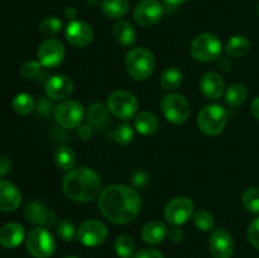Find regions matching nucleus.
I'll return each instance as SVG.
<instances>
[{
  "label": "nucleus",
  "mask_w": 259,
  "mask_h": 258,
  "mask_svg": "<svg viewBox=\"0 0 259 258\" xmlns=\"http://www.w3.org/2000/svg\"><path fill=\"white\" fill-rule=\"evenodd\" d=\"M98 206L103 217L113 224L124 225L138 217L142 199L136 189L126 185H111L100 192Z\"/></svg>",
  "instance_id": "f257e3e1"
},
{
  "label": "nucleus",
  "mask_w": 259,
  "mask_h": 258,
  "mask_svg": "<svg viewBox=\"0 0 259 258\" xmlns=\"http://www.w3.org/2000/svg\"><path fill=\"white\" fill-rule=\"evenodd\" d=\"M62 189L66 196L75 202H91L100 194V176L89 167H75L65 175Z\"/></svg>",
  "instance_id": "f03ea898"
},
{
  "label": "nucleus",
  "mask_w": 259,
  "mask_h": 258,
  "mask_svg": "<svg viewBox=\"0 0 259 258\" xmlns=\"http://www.w3.org/2000/svg\"><path fill=\"white\" fill-rule=\"evenodd\" d=\"M154 67H156V58H154L153 53L147 48L137 47L126 52V72L134 80H147L153 73Z\"/></svg>",
  "instance_id": "7ed1b4c3"
},
{
  "label": "nucleus",
  "mask_w": 259,
  "mask_h": 258,
  "mask_svg": "<svg viewBox=\"0 0 259 258\" xmlns=\"http://www.w3.org/2000/svg\"><path fill=\"white\" fill-rule=\"evenodd\" d=\"M228 124V111L219 104L204 106L197 114V126L204 134L210 137L218 136Z\"/></svg>",
  "instance_id": "20e7f679"
},
{
  "label": "nucleus",
  "mask_w": 259,
  "mask_h": 258,
  "mask_svg": "<svg viewBox=\"0 0 259 258\" xmlns=\"http://www.w3.org/2000/svg\"><path fill=\"white\" fill-rule=\"evenodd\" d=\"M223 52V43L212 33H201L196 35L190 46V53L197 62H211L219 60Z\"/></svg>",
  "instance_id": "39448f33"
},
{
  "label": "nucleus",
  "mask_w": 259,
  "mask_h": 258,
  "mask_svg": "<svg viewBox=\"0 0 259 258\" xmlns=\"http://www.w3.org/2000/svg\"><path fill=\"white\" fill-rule=\"evenodd\" d=\"M25 247L33 257L50 258L56 252L57 243L47 228L37 227L30 230L25 237Z\"/></svg>",
  "instance_id": "423d86ee"
},
{
  "label": "nucleus",
  "mask_w": 259,
  "mask_h": 258,
  "mask_svg": "<svg viewBox=\"0 0 259 258\" xmlns=\"http://www.w3.org/2000/svg\"><path fill=\"white\" fill-rule=\"evenodd\" d=\"M106 106H108L111 115L115 116L116 119L128 120L137 114L139 103L136 95L132 94L131 91L116 90L108 96Z\"/></svg>",
  "instance_id": "0eeeda50"
},
{
  "label": "nucleus",
  "mask_w": 259,
  "mask_h": 258,
  "mask_svg": "<svg viewBox=\"0 0 259 258\" xmlns=\"http://www.w3.org/2000/svg\"><path fill=\"white\" fill-rule=\"evenodd\" d=\"M161 109L167 121L172 124H184L189 119L191 108L190 103L184 95L177 93H171L161 100Z\"/></svg>",
  "instance_id": "6e6552de"
},
{
  "label": "nucleus",
  "mask_w": 259,
  "mask_h": 258,
  "mask_svg": "<svg viewBox=\"0 0 259 258\" xmlns=\"http://www.w3.org/2000/svg\"><path fill=\"white\" fill-rule=\"evenodd\" d=\"M55 120L60 126L65 129H77L81 125L85 116V109L82 104L76 100L67 99L65 101H61L53 111Z\"/></svg>",
  "instance_id": "1a4fd4ad"
},
{
  "label": "nucleus",
  "mask_w": 259,
  "mask_h": 258,
  "mask_svg": "<svg viewBox=\"0 0 259 258\" xmlns=\"http://www.w3.org/2000/svg\"><path fill=\"white\" fill-rule=\"evenodd\" d=\"M194 202L186 196H177L169 200L164 207V219L169 224L179 227L185 224L194 215Z\"/></svg>",
  "instance_id": "9d476101"
},
{
  "label": "nucleus",
  "mask_w": 259,
  "mask_h": 258,
  "mask_svg": "<svg viewBox=\"0 0 259 258\" xmlns=\"http://www.w3.org/2000/svg\"><path fill=\"white\" fill-rule=\"evenodd\" d=\"M65 46L57 38H47L43 40L37 52L38 61L46 68L58 67L65 60Z\"/></svg>",
  "instance_id": "9b49d317"
},
{
  "label": "nucleus",
  "mask_w": 259,
  "mask_h": 258,
  "mask_svg": "<svg viewBox=\"0 0 259 258\" xmlns=\"http://www.w3.org/2000/svg\"><path fill=\"white\" fill-rule=\"evenodd\" d=\"M77 239L85 247H98L105 242L108 237V228L103 222L90 219L83 222L77 229Z\"/></svg>",
  "instance_id": "f8f14e48"
},
{
  "label": "nucleus",
  "mask_w": 259,
  "mask_h": 258,
  "mask_svg": "<svg viewBox=\"0 0 259 258\" xmlns=\"http://www.w3.org/2000/svg\"><path fill=\"white\" fill-rule=\"evenodd\" d=\"M133 15L141 27H152L163 17V7L158 0H141L134 8Z\"/></svg>",
  "instance_id": "ddd939ff"
},
{
  "label": "nucleus",
  "mask_w": 259,
  "mask_h": 258,
  "mask_svg": "<svg viewBox=\"0 0 259 258\" xmlns=\"http://www.w3.org/2000/svg\"><path fill=\"white\" fill-rule=\"evenodd\" d=\"M73 81L66 75L51 76L46 80L45 91L48 99L52 101H65L72 95Z\"/></svg>",
  "instance_id": "4468645a"
},
{
  "label": "nucleus",
  "mask_w": 259,
  "mask_h": 258,
  "mask_svg": "<svg viewBox=\"0 0 259 258\" xmlns=\"http://www.w3.org/2000/svg\"><path fill=\"white\" fill-rule=\"evenodd\" d=\"M66 39L72 47H88L94 40V30L90 24L83 20H71L66 27Z\"/></svg>",
  "instance_id": "2eb2a0df"
},
{
  "label": "nucleus",
  "mask_w": 259,
  "mask_h": 258,
  "mask_svg": "<svg viewBox=\"0 0 259 258\" xmlns=\"http://www.w3.org/2000/svg\"><path fill=\"white\" fill-rule=\"evenodd\" d=\"M210 253L214 258H232L234 253V240L227 229H215L209 238Z\"/></svg>",
  "instance_id": "dca6fc26"
},
{
  "label": "nucleus",
  "mask_w": 259,
  "mask_h": 258,
  "mask_svg": "<svg viewBox=\"0 0 259 258\" xmlns=\"http://www.w3.org/2000/svg\"><path fill=\"white\" fill-rule=\"evenodd\" d=\"M22 194L13 182L0 180V211L12 212L19 207Z\"/></svg>",
  "instance_id": "f3484780"
},
{
  "label": "nucleus",
  "mask_w": 259,
  "mask_h": 258,
  "mask_svg": "<svg viewBox=\"0 0 259 258\" xmlns=\"http://www.w3.org/2000/svg\"><path fill=\"white\" fill-rule=\"evenodd\" d=\"M225 90V83L222 76L217 72L204 73V76L200 80V91L202 95L209 100H218L223 96Z\"/></svg>",
  "instance_id": "a211bd4d"
},
{
  "label": "nucleus",
  "mask_w": 259,
  "mask_h": 258,
  "mask_svg": "<svg viewBox=\"0 0 259 258\" xmlns=\"http://www.w3.org/2000/svg\"><path fill=\"white\" fill-rule=\"evenodd\" d=\"M25 238V229L19 223H7L0 228V244L5 248H17Z\"/></svg>",
  "instance_id": "6ab92c4d"
},
{
  "label": "nucleus",
  "mask_w": 259,
  "mask_h": 258,
  "mask_svg": "<svg viewBox=\"0 0 259 258\" xmlns=\"http://www.w3.org/2000/svg\"><path fill=\"white\" fill-rule=\"evenodd\" d=\"M141 237L147 244H159L168 237V228L164 223L159 222V220H153L144 225L141 232Z\"/></svg>",
  "instance_id": "aec40b11"
},
{
  "label": "nucleus",
  "mask_w": 259,
  "mask_h": 258,
  "mask_svg": "<svg viewBox=\"0 0 259 258\" xmlns=\"http://www.w3.org/2000/svg\"><path fill=\"white\" fill-rule=\"evenodd\" d=\"M113 35L123 47H131L136 43L137 33L133 25L126 20H118L113 27Z\"/></svg>",
  "instance_id": "412c9836"
},
{
  "label": "nucleus",
  "mask_w": 259,
  "mask_h": 258,
  "mask_svg": "<svg viewBox=\"0 0 259 258\" xmlns=\"http://www.w3.org/2000/svg\"><path fill=\"white\" fill-rule=\"evenodd\" d=\"M109 109L101 103H94L89 106L86 119L94 129H104L109 123Z\"/></svg>",
  "instance_id": "4be33fe9"
},
{
  "label": "nucleus",
  "mask_w": 259,
  "mask_h": 258,
  "mask_svg": "<svg viewBox=\"0 0 259 258\" xmlns=\"http://www.w3.org/2000/svg\"><path fill=\"white\" fill-rule=\"evenodd\" d=\"M158 118L151 111H141L134 119V128L142 136H152L158 131Z\"/></svg>",
  "instance_id": "5701e85b"
},
{
  "label": "nucleus",
  "mask_w": 259,
  "mask_h": 258,
  "mask_svg": "<svg viewBox=\"0 0 259 258\" xmlns=\"http://www.w3.org/2000/svg\"><path fill=\"white\" fill-rule=\"evenodd\" d=\"M250 50V42L245 35H233L229 38L227 46H225V51L228 55L233 58H242L249 52Z\"/></svg>",
  "instance_id": "b1692460"
},
{
  "label": "nucleus",
  "mask_w": 259,
  "mask_h": 258,
  "mask_svg": "<svg viewBox=\"0 0 259 258\" xmlns=\"http://www.w3.org/2000/svg\"><path fill=\"white\" fill-rule=\"evenodd\" d=\"M55 163L62 171L68 172L70 169L75 168L76 164V153L72 148L67 146H60L55 151Z\"/></svg>",
  "instance_id": "393cba45"
},
{
  "label": "nucleus",
  "mask_w": 259,
  "mask_h": 258,
  "mask_svg": "<svg viewBox=\"0 0 259 258\" xmlns=\"http://www.w3.org/2000/svg\"><path fill=\"white\" fill-rule=\"evenodd\" d=\"M129 10L128 0H103L101 12L110 19H118L124 17Z\"/></svg>",
  "instance_id": "a878e982"
},
{
  "label": "nucleus",
  "mask_w": 259,
  "mask_h": 258,
  "mask_svg": "<svg viewBox=\"0 0 259 258\" xmlns=\"http://www.w3.org/2000/svg\"><path fill=\"white\" fill-rule=\"evenodd\" d=\"M182 80H184V75L180 68L168 67L162 72L159 83L164 91H174L181 86Z\"/></svg>",
  "instance_id": "bb28decb"
},
{
  "label": "nucleus",
  "mask_w": 259,
  "mask_h": 258,
  "mask_svg": "<svg viewBox=\"0 0 259 258\" xmlns=\"http://www.w3.org/2000/svg\"><path fill=\"white\" fill-rule=\"evenodd\" d=\"M248 98V90L244 85L242 83H234L228 88L227 93H225V103L229 106H239L247 100Z\"/></svg>",
  "instance_id": "cd10ccee"
},
{
  "label": "nucleus",
  "mask_w": 259,
  "mask_h": 258,
  "mask_svg": "<svg viewBox=\"0 0 259 258\" xmlns=\"http://www.w3.org/2000/svg\"><path fill=\"white\" fill-rule=\"evenodd\" d=\"M114 250L120 258H132L136 253V242L129 235H119L114 242Z\"/></svg>",
  "instance_id": "c85d7f7f"
},
{
  "label": "nucleus",
  "mask_w": 259,
  "mask_h": 258,
  "mask_svg": "<svg viewBox=\"0 0 259 258\" xmlns=\"http://www.w3.org/2000/svg\"><path fill=\"white\" fill-rule=\"evenodd\" d=\"M12 106L17 114H19V115H27V114L32 113L35 106V103L34 99H33V96L30 94L19 93L13 99Z\"/></svg>",
  "instance_id": "c756f323"
},
{
  "label": "nucleus",
  "mask_w": 259,
  "mask_h": 258,
  "mask_svg": "<svg viewBox=\"0 0 259 258\" xmlns=\"http://www.w3.org/2000/svg\"><path fill=\"white\" fill-rule=\"evenodd\" d=\"M46 206L38 200H32V201L27 202L24 206V218L28 223L33 225H38L39 227L40 219L45 212Z\"/></svg>",
  "instance_id": "7c9ffc66"
},
{
  "label": "nucleus",
  "mask_w": 259,
  "mask_h": 258,
  "mask_svg": "<svg viewBox=\"0 0 259 258\" xmlns=\"http://www.w3.org/2000/svg\"><path fill=\"white\" fill-rule=\"evenodd\" d=\"M242 204L250 214H259V187H248L242 195Z\"/></svg>",
  "instance_id": "2f4dec72"
},
{
  "label": "nucleus",
  "mask_w": 259,
  "mask_h": 258,
  "mask_svg": "<svg viewBox=\"0 0 259 258\" xmlns=\"http://www.w3.org/2000/svg\"><path fill=\"white\" fill-rule=\"evenodd\" d=\"M192 220H194L195 227L201 230V232H210L215 227L214 217H212L211 212L205 209L197 210L196 212H194Z\"/></svg>",
  "instance_id": "473e14b6"
},
{
  "label": "nucleus",
  "mask_w": 259,
  "mask_h": 258,
  "mask_svg": "<svg viewBox=\"0 0 259 258\" xmlns=\"http://www.w3.org/2000/svg\"><path fill=\"white\" fill-rule=\"evenodd\" d=\"M114 139H115L116 143L123 144V146H128L136 138V131L133 129V126L128 123H121L119 124L115 128L113 133Z\"/></svg>",
  "instance_id": "72a5a7b5"
},
{
  "label": "nucleus",
  "mask_w": 259,
  "mask_h": 258,
  "mask_svg": "<svg viewBox=\"0 0 259 258\" xmlns=\"http://www.w3.org/2000/svg\"><path fill=\"white\" fill-rule=\"evenodd\" d=\"M38 29H39L40 34H43L45 37H52L62 29V22L57 17H47L39 23Z\"/></svg>",
  "instance_id": "f704fd0d"
},
{
  "label": "nucleus",
  "mask_w": 259,
  "mask_h": 258,
  "mask_svg": "<svg viewBox=\"0 0 259 258\" xmlns=\"http://www.w3.org/2000/svg\"><path fill=\"white\" fill-rule=\"evenodd\" d=\"M42 67L39 61H27L20 67V76L25 80H33V78H38L42 73Z\"/></svg>",
  "instance_id": "c9c22d12"
},
{
  "label": "nucleus",
  "mask_w": 259,
  "mask_h": 258,
  "mask_svg": "<svg viewBox=\"0 0 259 258\" xmlns=\"http://www.w3.org/2000/svg\"><path fill=\"white\" fill-rule=\"evenodd\" d=\"M57 234L65 242H71L77 235V232L70 220L63 219L57 224Z\"/></svg>",
  "instance_id": "e433bc0d"
},
{
  "label": "nucleus",
  "mask_w": 259,
  "mask_h": 258,
  "mask_svg": "<svg viewBox=\"0 0 259 258\" xmlns=\"http://www.w3.org/2000/svg\"><path fill=\"white\" fill-rule=\"evenodd\" d=\"M248 239H249L250 244L259 250V217L252 220V223L248 227Z\"/></svg>",
  "instance_id": "4c0bfd02"
},
{
  "label": "nucleus",
  "mask_w": 259,
  "mask_h": 258,
  "mask_svg": "<svg viewBox=\"0 0 259 258\" xmlns=\"http://www.w3.org/2000/svg\"><path fill=\"white\" fill-rule=\"evenodd\" d=\"M56 220H57V217H56V212L53 211L52 209H48L46 207L45 212L42 215V219H40V224L39 227L43 228H51L56 224Z\"/></svg>",
  "instance_id": "58836bf2"
},
{
  "label": "nucleus",
  "mask_w": 259,
  "mask_h": 258,
  "mask_svg": "<svg viewBox=\"0 0 259 258\" xmlns=\"http://www.w3.org/2000/svg\"><path fill=\"white\" fill-rule=\"evenodd\" d=\"M132 258H164V255L154 248H143V249L134 253Z\"/></svg>",
  "instance_id": "ea45409f"
},
{
  "label": "nucleus",
  "mask_w": 259,
  "mask_h": 258,
  "mask_svg": "<svg viewBox=\"0 0 259 258\" xmlns=\"http://www.w3.org/2000/svg\"><path fill=\"white\" fill-rule=\"evenodd\" d=\"M76 132H77V136L80 137L82 141H88V139H90L91 136H93V126H91L90 124H81V125L76 129Z\"/></svg>",
  "instance_id": "a19ab883"
},
{
  "label": "nucleus",
  "mask_w": 259,
  "mask_h": 258,
  "mask_svg": "<svg viewBox=\"0 0 259 258\" xmlns=\"http://www.w3.org/2000/svg\"><path fill=\"white\" fill-rule=\"evenodd\" d=\"M51 108H52V105H51L50 101L45 100V99H40V100L38 101L37 104L38 113L43 114V115H48V114H51Z\"/></svg>",
  "instance_id": "79ce46f5"
},
{
  "label": "nucleus",
  "mask_w": 259,
  "mask_h": 258,
  "mask_svg": "<svg viewBox=\"0 0 259 258\" xmlns=\"http://www.w3.org/2000/svg\"><path fill=\"white\" fill-rule=\"evenodd\" d=\"M168 238L171 242L176 243L177 244V243H180L184 239V232H182L181 229H179V228H174L171 232H168Z\"/></svg>",
  "instance_id": "37998d69"
},
{
  "label": "nucleus",
  "mask_w": 259,
  "mask_h": 258,
  "mask_svg": "<svg viewBox=\"0 0 259 258\" xmlns=\"http://www.w3.org/2000/svg\"><path fill=\"white\" fill-rule=\"evenodd\" d=\"M10 167H12V164H10L9 159L4 156H0V177L9 174Z\"/></svg>",
  "instance_id": "c03bdc74"
},
{
  "label": "nucleus",
  "mask_w": 259,
  "mask_h": 258,
  "mask_svg": "<svg viewBox=\"0 0 259 258\" xmlns=\"http://www.w3.org/2000/svg\"><path fill=\"white\" fill-rule=\"evenodd\" d=\"M218 66H219V67H220V70L227 71V72H228V71L232 70L233 63H232V61L229 60V58L222 57V58H219V62H218Z\"/></svg>",
  "instance_id": "a18cd8bd"
},
{
  "label": "nucleus",
  "mask_w": 259,
  "mask_h": 258,
  "mask_svg": "<svg viewBox=\"0 0 259 258\" xmlns=\"http://www.w3.org/2000/svg\"><path fill=\"white\" fill-rule=\"evenodd\" d=\"M250 111H252L253 116H254L257 120H259V96L254 99L250 104Z\"/></svg>",
  "instance_id": "49530a36"
},
{
  "label": "nucleus",
  "mask_w": 259,
  "mask_h": 258,
  "mask_svg": "<svg viewBox=\"0 0 259 258\" xmlns=\"http://www.w3.org/2000/svg\"><path fill=\"white\" fill-rule=\"evenodd\" d=\"M63 14H65V17L67 18L68 20H75V18H76V15H77V12H76V9L75 8H72V7H67L65 9V13H63Z\"/></svg>",
  "instance_id": "de8ad7c7"
},
{
  "label": "nucleus",
  "mask_w": 259,
  "mask_h": 258,
  "mask_svg": "<svg viewBox=\"0 0 259 258\" xmlns=\"http://www.w3.org/2000/svg\"><path fill=\"white\" fill-rule=\"evenodd\" d=\"M162 2L166 5H168V7H179V5L185 4L187 0H162Z\"/></svg>",
  "instance_id": "09e8293b"
},
{
  "label": "nucleus",
  "mask_w": 259,
  "mask_h": 258,
  "mask_svg": "<svg viewBox=\"0 0 259 258\" xmlns=\"http://www.w3.org/2000/svg\"><path fill=\"white\" fill-rule=\"evenodd\" d=\"M88 3L90 5H93V7H96V5H99L100 3H103L101 0H88Z\"/></svg>",
  "instance_id": "8fccbe9b"
},
{
  "label": "nucleus",
  "mask_w": 259,
  "mask_h": 258,
  "mask_svg": "<svg viewBox=\"0 0 259 258\" xmlns=\"http://www.w3.org/2000/svg\"><path fill=\"white\" fill-rule=\"evenodd\" d=\"M63 258H78V257H77V255L70 254V255H66V257H63Z\"/></svg>",
  "instance_id": "3c124183"
},
{
  "label": "nucleus",
  "mask_w": 259,
  "mask_h": 258,
  "mask_svg": "<svg viewBox=\"0 0 259 258\" xmlns=\"http://www.w3.org/2000/svg\"><path fill=\"white\" fill-rule=\"evenodd\" d=\"M257 12H258V15H259V4H258V7H257Z\"/></svg>",
  "instance_id": "603ef678"
}]
</instances>
